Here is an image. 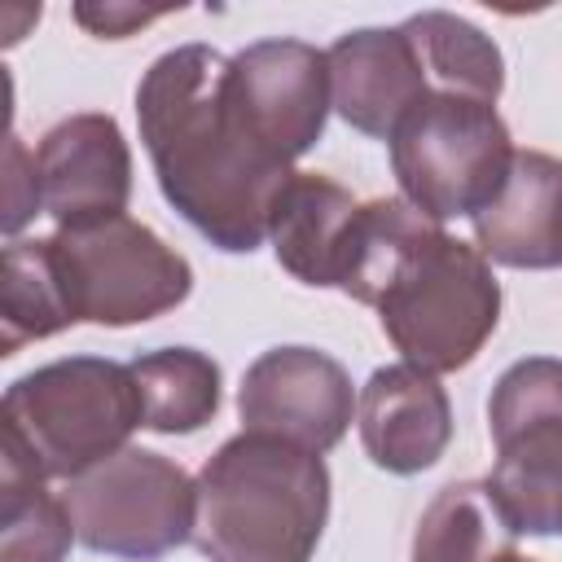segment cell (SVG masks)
Masks as SVG:
<instances>
[{"label":"cell","mask_w":562,"mask_h":562,"mask_svg":"<svg viewBox=\"0 0 562 562\" xmlns=\"http://www.w3.org/2000/svg\"><path fill=\"white\" fill-rule=\"evenodd\" d=\"M373 307L408 364L452 373L492 338L501 321V285L479 246L430 224L400 255Z\"/></svg>","instance_id":"4"},{"label":"cell","mask_w":562,"mask_h":562,"mask_svg":"<svg viewBox=\"0 0 562 562\" xmlns=\"http://www.w3.org/2000/svg\"><path fill=\"white\" fill-rule=\"evenodd\" d=\"M505 562H531V558H522V553H509V558H505Z\"/></svg>","instance_id":"23"},{"label":"cell","mask_w":562,"mask_h":562,"mask_svg":"<svg viewBox=\"0 0 562 562\" xmlns=\"http://www.w3.org/2000/svg\"><path fill=\"white\" fill-rule=\"evenodd\" d=\"M509 127L492 101L430 88L391 132V167L413 202L430 220L479 215L505 184L514 162Z\"/></svg>","instance_id":"5"},{"label":"cell","mask_w":562,"mask_h":562,"mask_svg":"<svg viewBox=\"0 0 562 562\" xmlns=\"http://www.w3.org/2000/svg\"><path fill=\"white\" fill-rule=\"evenodd\" d=\"M136 123L167 202L220 250H255L290 184V162L233 97V57L211 44L162 53L136 88Z\"/></svg>","instance_id":"1"},{"label":"cell","mask_w":562,"mask_h":562,"mask_svg":"<svg viewBox=\"0 0 562 562\" xmlns=\"http://www.w3.org/2000/svg\"><path fill=\"white\" fill-rule=\"evenodd\" d=\"M171 9H140V4H75V22L88 26L101 40H123L149 22H158Z\"/></svg>","instance_id":"22"},{"label":"cell","mask_w":562,"mask_h":562,"mask_svg":"<svg viewBox=\"0 0 562 562\" xmlns=\"http://www.w3.org/2000/svg\"><path fill=\"white\" fill-rule=\"evenodd\" d=\"M35 211H40L35 154H26V145L9 132V145H4V233H18Z\"/></svg>","instance_id":"21"},{"label":"cell","mask_w":562,"mask_h":562,"mask_svg":"<svg viewBox=\"0 0 562 562\" xmlns=\"http://www.w3.org/2000/svg\"><path fill=\"white\" fill-rule=\"evenodd\" d=\"M75 325L66 307V290L48 250V237L13 241L4 246V272H0V351L13 356L31 338H48L57 329Z\"/></svg>","instance_id":"20"},{"label":"cell","mask_w":562,"mask_h":562,"mask_svg":"<svg viewBox=\"0 0 562 562\" xmlns=\"http://www.w3.org/2000/svg\"><path fill=\"white\" fill-rule=\"evenodd\" d=\"M479 250L505 268L562 263V162L518 149L501 193L474 215Z\"/></svg>","instance_id":"14"},{"label":"cell","mask_w":562,"mask_h":562,"mask_svg":"<svg viewBox=\"0 0 562 562\" xmlns=\"http://www.w3.org/2000/svg\"><path fill=\"white\" fill-rule=\"evenodd\" d=\"M246 430L290 439L307 452H329L351 426V378L316 347H272L263 351L237 391Z\"/></svg>","instance_id":"9"},{"label":"cell","mask_w":562,"mask_h":562,"mask_svg":"<svg viewBox=\"0 0 562 562\" xmlns=\"http://www.w3.org/2000/svg\"><path fill=\"white\" fill-rule=\"evenodd\" d=\"M452 439V404L435 373L386 364L360 391V443L378 470H430Z\"/></svg>","instance_id":"13"},{"label":"cell","mask_w":562,"mask_h":562,"mask_svg":"<svg viewBox=\"0 0 562 562\" xmlns=\"http://www.w3.org/2000/svg\"><path fill=\"white\" fill-rule=\"evenodd\" d=\"M40 206L57 228H88L123 215L132 193V154L110 114H70L35 149Z\"/></svg>","instance_id":"11"},{"label":"cell","mask_w":562,"mask_h":562,"mask_svg":"<svg viewBox=\"0 0 562 562\" xmlns=\"http://www.w3.org/2000/svg\"><path fill=\"white\" fill-rule=\"evenodd\" d=\"M75 540L114 558H162L198 527V483L149 448H123L88 474L70 479L61 496Z\"/></svg>","instance_id":"8"},{"label":"cell","mask_w":562,"mask_h":562,"mask_svg":"<svg viewBox=\"0 0 562 562\" xmlns=\"http://www.w3.org/2000/svg\"><path fill=\"white\" fill-rule=\"evenodd\" d=\"M329 97L334 110L364 136H386L400 127V119L426 101L430 79L422 70V57L404 26H364L347 31L329 53Z\"/></svg>","instance_id":"12"},{"label":"cell","mask_w":562,"mask_h":562,"mask_svg":"<svg viewBox=\"0 0 562 562\" xmlns=\"http://www.w3.org/2000/svg\"><path fill=\"white\" fill-rule=\"evenodd\" d=\"M514 536L487 483H448L413 531V562H505Z\"/></svg>","instance_id":"16"},{"label":"cell","mask_w":562,"mask_h":562,"mask_svg":"<svg viewBox=\"0 0 562 562\" xmlns=\"http://www.w3.org/2000/svg\"><path fill=\"white\" fill-rule=\"evenodd\" d=\"M0 562H61L75 522L66 501L44 492V474L13 448L0 443Z\"/></svg>","instance_id":"17"},{"label":"cell","mask_w":562,"mask_h":562,"mask_svg":"<svg viewBox=\"0 0 562 562\" xmlns=\"http://www.w3.org/2000/svg\"><path fill=\"white\" fill-rule=\"evenodd\" d=\"M329 514L321 452L241 430L198 474L193 540L211 562H312Z\"/></svg>","instance_id":"2"},{"label":"cell","mask_w":562,"mask_h":562,"mask_svg":"<svg viewBox=\"0 0 562 562\" xmlns=\"http://www.w3.org/2000/svg\"><path fill=\"white\" fill-rule=\"evenodd\" d=\"M145 426L132 364L101 356L53 360L4 391L0 435L44 479H79L123 452V439Z\"/></svg>","instance_id":"3"},{"label":"cell","mask_w":562,"mask_h":562,"mask_svg":"<svg viewBox=\"0 0 562 562\" xmlns=\"http://www.w3.org/2000/svg\"><path fill=\"white\" fill-rule=\"evenodd\" d=\"M496 465L487 492L522 536H562V360L531 356L501 373L492 404Z\"/></svg>","instance_id":"6"},{"label":"cell","mask_w":562,"mask_h":562,"mask_svg":"<svg viewBox=\"0 0 562 562\" xmlns=\"http://www.w3.org/2000/svg\"><path fill=\"white\" fill-rule=\"evenodd\" d=\"M233 97L250 127L294 162L325 132L329 57L303 40H259L233 57Z\"/></svg>","instance_id":"10"},{"label":"cell","mask_w":562,"mask_h":562,"mask_svg":"<svg viewBox=\"0 0 562 562\" xmlns=\"http://www.w3.org/2000/svg\"><path fill=\"white\" fill-rule=\"evenodd\" d=\"M66 307L92 325H136L184 303L193 272L154 228L114 215L88 228H57L48 237Z\"/></svg>","instance_id":"7"},{"label":"cell","mask_w":562,"mask_h":562,"mask_svg":"<svg viewBox=\"0 0 562 562\" xmlns=\"http://www.w3.org/2000/svg\"><path fill=\"white\" fill-rule=\"evenodd\" d=\"M404 35L413 40L430 88L479 97V101L501 97V83H505L501 48L474 22L443 13V9H430V13H413L404 22Z\"/></svg>","instance_id":"19"},{"label":"cell","mask_w":562,"mask_h":562,"mask_svg":"<svg viewBox=\"0 0 562 562\" xmlns=\"http://www.w3.org/2000/svg\"><path fill=\"white\" fill-rule=\"evenodd\" d=\"M145 426L158 435H193L220 408V364L193 347H162L132 360Z\"/></svg>","instance_id":"18"},{"label":"cell","mask_w":562,"mask_h":562,"mask_svg":"<svg viewBox=\"0 0 562 562\" xmlns=\"http://www.w3.org/2000/svg\"><path fill=\"white\" fill-rule=\"evenodd\" d=\"M356 211H360V202L342 184H334L316 171H294L290 184L281 189V198L272 206V224H268L277 263L285 272H294L303 285H338Z\"/></svg>","instance_id":"15"}]
</instances>
